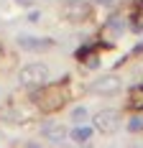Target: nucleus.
<instances>
[{"mask_svg": "<svg viewBox=\"0 0 143 148\" xmlns=\"http://www.w3.org/2000/svg\"><path fill=\"white\" fill-rule=\"evenodd\" d=\"M18 79H21V84L23 87H43L46 82H49V66L46 64H41V61H33V64H26L23 69H21V74H18Z\"/></svg>", "mask_w": 143, "mask_h": 148, "instance_id": "1", "label": "nucleus"}, {"mask_svg": "<svg viewBox=\"0 0 143 148\" xmlns=\"http://www.w3.org/2000/svg\"><path fill=\"white\" fill-rule=\"evenodd\" d=\"M120 89H123V79L115 77V74L97 77V79H92V84H89V92H92V95H100V97H113Z\"/></svg>", "mask_w": 143, "mask_h": 148, "instance_id": "2", "label": "nucleus"}, {"mask_svg": "<svg viewBox=\"0 0 143 148\" xmlns=\"http://www.w3.org/2000/svg\"><path fill=\"white\" fill-rule=\"evenodd\" d=\"M92 125H95V130H97V133L110 135V133L118 130V125H120V115L113 112V110H100V112H95Z\"/></svg>", "mask_w": 143, "mask_h": 148, "instance_id": "3", "label": "nucleus"}, {"mask_svg": "<svg viewBox=\"0 0 143 148\" xmlns=\"http://www.w3.org/2000/svg\"><path fill=\"white\" fill-rule=\"evenodd\" d=\"M41 135L49 138L51 143H64V140L69 138V130H67L64 125H59V123H43L41 125Z\"/></svg>", "mask_w": 143, "mask_h": 148, "instance_id": "4", "label": "nucleus"}, {"mask_svg": "<svg viewBox=\"0 0 143 148\" xmlns=\"http://www.w3.org/2000/svg\"><path fill=\"white\" fill-rule=\"evenodd\" d=\"M18 46H23L26 51H49L54 46V41L51 38H36V36H21Z\"/></svg>", "mask_w": 143, "mask_h": 148, "instance_id": "5", "label": "nucleus"}, {"mask_svg": "<svg viewBox=\"0 0 143 148\" xmlns=\"http://www.w3.org/2000/svg\"><path fill=\"white\" fill-rule=\"evenodd\" d=\"M64 15L69 21H85L87 15H89V8H87L85 3H69L67 10H64Z\"/></svg>", "mask_w": 143, "mask_h": 148, "instance_id": "6", "label": "nucleus"}, {"mask_svg": "<svg viewBox=\"0 0 143 148\" xmlns=\"http://www.w3.org/2000/svg\"><path fill=\"white\" fill-rule=\"evenodd\" d=\"M92 133H95V125H79V128L72 130V138H74L77 143H85V140L92 138Z\"/></svg>", "mask_w": 143, "mask_h": 148, "instance_id": "7", "label": "nucleus"}, {"mask_svg": "<svg viewBox=\"0 0 143 148\" xmlns=\"http://www.w3.org/2000/svg\"><path fill=\"white\" fill-rule=\"evenodd\" d=\"M123 26H125V23H123L120 18H115V21H110V26H107V28H110V36H113V38H120V36L125 33V28H123Z\"/></svg>", "mask_w": 143, "mask_h": 148, "instance_id": "8", "label": "nucleus"}, {"mask_svg": "<svg viewBox=\"0 0 143 148\" xmlns=\"http://www.w3.org/2000/svg\"><path fill=\"white\" fill-rule=\"evenodd\" d=\"M128 130L130 133H143V118L141 115H135V118L128 120Z\"/></svg>", "mask_w": 143, "mask_h": 148, "instance_id": "9", "label": "nucleus"}, {"mask_svg": "<svg viewBox=\"0 0 143 148\" xmlns=\"http://www.w3.org/2000/svg\"><path fill=\"white\" fill-rule=\"evenodd\" d=\"M89 118V112H87V107H74L72 110V120H77V123H82V120Z\"/></svg>", "mask_w": 143, "mask_h": 148, "instance_id": "10", "label": "nucleus"}]
</instances>
